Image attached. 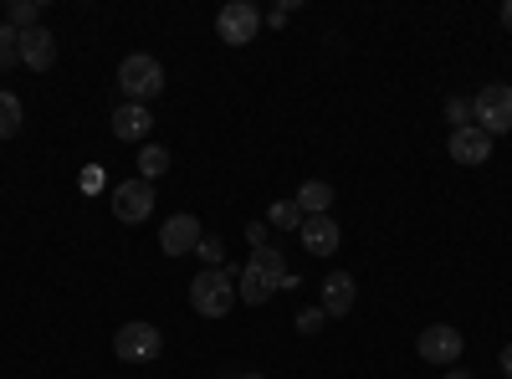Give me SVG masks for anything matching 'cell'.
<instances>
[{"label": "cell", "mask_w": 512, "mask_h": 379, "mask_svg": "<svg viewBox=\"0 0 512 379\" xmlns=\"http://www.w3.org/2000/svg\"><path fill=\"white\" fill-rule=\"evenodd\" d=\"M287 257H282V246H256L251 251V262L241 267V277H236V298L241 303H251V308H262V303H272L277 292L287 287Z\"/></svg>", "instance_id": "cell-1"}, {"label": "cell", "mask_w": 512, "mask_h": 379, "mask_svg": "<svg viewBox=\"0 0 512 379\" xmlns=\"http://www.w3.org/2000/svg\"><path fill=\"white\" fill-rule=\"evenodd\" d=\"M231 303H236V277H231V272L205 267V272L190 282V308H195L200 318H226Z\"/></svg>", "instance_id": "cell-2"}, {"label": "cell", "mask_w": 512, "mask_h": 379, "mask_svg": "<svg viewBox=\"0 0 512 379\" xmlns=\"http://www.w3.org/2000/svg\"><path fill=\"white\" fill-rule=\"evenodd\" d=\"M118 88H123V103H154L159 93H164V67L154 62V57H144V52H134V57H123V67H118Z\"/></svg>", "instance_id": "cell-3"}, {"label": "cell", "mask_w": 512, "mask_h": 379, "mask_svg": "<svg viewBox=\"0 0 512 379\" xmlns=\"http://www.w3.org/2000/svg\"><path fill=\"white\" fill-rule=\"evenodd\" d=\"M113 354H118L123 364H149V359L164 354V333H159L154 323H123V328L113 333Z\"/></svg>", "instance_id": "cell-4"}, {"label": "cell", "mask_w": 512, "mask_h": 379, "mask_svg": "<svg viewBox=\"0 0 512 379\" xmlns=\"http://www.w3.org/2000/svg\"><path fill=\"white\" fill-rule=\"evenodd\" d=\"M472 113H477V129H487L492 139L512 134V88L507 82H487V88L472 98Z\"/></svg>", "instance_id": "cell-5"}, {"label": "cell", "mask_w": 512, "mask_h": 379, "mask_svg": "<svg viewBox=\"0 0 512 379\" xmlns=\"http://www.w3.org/2000/svg\"><path fill=\"white\" fill-rule=\"evenodd\" d=\"M461 349H466L461 328H451V323H431V328H420V359H425V364L451 369V364H461Z\"/></svg>", "instance_id": "cell-6"}, {"label": "cell", "mask_w": 512, "mask_h": 379, "mask_svg": "<svg viewBox=\"0 0 512 379\" xmlns=\"http://www.w3.org/2000/svg\"><path fill=\"white\" fill-rule=\"evenodd\" d=\"M113 216H118L123 226L149 221V216H154V185H149V180H123V185H113Z\"/></svg>", "instance_id": "cell-7"}, {"label": "cell", "mask_w": 512, "mask_h": 379, "mask_svg": "<svg viewBox=\"0 0 512 379\" xmlns=\"http://www.w3.org/2000/svg\"><path fill=\"white\" fill-rule=\"evenodd\" d=\"M216 31H221L226 47H246V41H256V31H262V11L246 6V0H231L216 16Z\"/></svg>", "instance_id": "cell-8"}, {"label": "cell", "mask_w": 512, "mask_h": 379, "mask_svg": "<svg viewBox=\"0 0 512 379\" xmlns=\"http://www.w3.org/2000/svg\"><path fill=\"white\" fill-rule=\"evenodd\" d=\"M200 221L195 216H175V221H164V231H159V251L164 257H190V251L200 246Z\"/></svg>", "instance_id": "cell-9"}, {"label": "cell", "mask_w": 512, "mask_h": 379, "mask_svg": "<svg viewBox=\"0 0 512 379\" xmlns=\"http://www.w3.org/2000/svg\"><path fill=\"white\" fill-rule=\"evenodd\" d=\"M446 149H451L456 164H487V159H492V134L472 123V129H456Z\"/></svg>", "instance_id": "cell-10"}, {"label": "cell", "mask_w": 512, "mask_h": 379, "mask_svg": "<svg viewBox=\"0 0 512 379\" xmlns=\"http://www.w3.org/2000/svg\"><path fill=\"white\" fill-rule=\"evenodd\" d=\"M21 62H26L31 72H47V67L57 62V41H52V31H47V26L21 31Z\"/></svg>", "instance_id": "cell-11"}, {"label": "cell", "mask_w": 512, "mask_h": 379, "mask_svg": "<svg viewBox=\"0 0 512 379\" xmlns=\"http://www.w3.org/2000/svg\"><path fill=\"white\" fill-rule=\"evenodd\" d=\"M149 129H154V118H149L144 103H118V113H113V134H118L123 144L149 139Z\"/></svg>", "instance_id": "cell-12"}, {"label": "cell", "mask_w": 512, "mask_h": 379, "mask_svg": "<svg viewBox=\"0 0 512 379\" xmlns=\"http://www.w3.org/2000/svg\"><path fill=\"white\" fill-rule=\"evenodd\" d=\"M303 246L313 251V257H333L338 251V221L333 216H308L303 221Z\"/></svg>", "instance_id": "cell-13"}, {"label": "cell", "mask_w": 512, "mask_h": 379, "mask_svg": "<svg viewBox=\"0 0 512 379\" xmlns=\"http://www.w3.org/2000/svg\"><path fill=\"white\" fill-rule=\"evenodd\" d=\"M349 308H354V277H349V272L323 277V313H328V318H344Z\"/></svg>", "instance_id": "cell-14"}, {"label": "cell", "mask_w": 512, "mask_h": 379, "mask_svg": "<svg viewBox=\"0 0 512 379\" xmlns=\"http://www.w3.org/2000/svg\"><path fill=\"white\" fill-rule=\"evenodd\" d=\"M328 205H333V185L328 180H308L303 190H297V210H303V221L308 216H328Z\"/></svg>", "instance_id": "cell-15"}, {"label": "cell", "mask_w": 512, "mask_h": 379, "mask_svg": "<svg viewBox=\"0 0 512 379\" xmlns=\"http://www.w3.org/2000/svg\"><path fill=\"white\" fill-rule=\"evenodd\" d=\"M267 226H277V231H303V210H297V200H272Z\"/></svg>", "instance_id": "cell-16"}, {"label": "cell", "mask_w": 512, "mask_h": 379, "mask_svg": "<svg viewBox=\"0 0 512 379\" xmlns=\"http://www.w3.org/2000/svg\"><path fill=\"white\" fill-rule=\"evenodd\" d=\"M21 134V98L0 88V139H16Z\"/></svg>", "instance_id": "cell-17"}, {"label": "cell", "mask_w": 512, "mask_h": 379, "mask_svg": "<svg viewBox=\"0 0 512 379\" xmlns=\"http://www.w3.org/2000/svg\"><path fill=\"white\" fill-rule=\"evenodd\" d=\"M164 170H169V149L144 144V154H139V180H159Z\"/></svg>", "instance_id": "cell-18"}, {"label": "cell", "mask_w": 512, "mask_h": 379, "mask_svg": "<svg viewBox=\"0 0 512 379\" xmlns=\"http://www.w3.org/2000/svg\"><path fill=\"white\" fill-rule=\"evenodd\" d=\"M11 62H21V31L6 21V26H0V72H6Z\"/></svg>", "instance_id": "cell-19"}, {"label": "cell", "mask_w": 512, "mask_h": 379, "mask_svg": "<svg viewBox=\"0 0 512 379\" xmlns=\"http://www.w3.org/2000/svg\"><path fill=\"white\" fill-rule=\"evenodd\" d=\"M11 26L16 31H36L41 26V6H36V0H16V6H11Z\"/></svg>", "instance_id": "cell-20"}, {"label": "cell", "mask_w": 512, "mask_h": 379, "mask_svg": "<svg viewBox=\"0 0 512 379\" xmlns=\"http://www.w3.org/2000/svg\"><path fill=\"white\" fill-rule=\"evenodd\" d=\"M446 118H451V134H456V129H472V123H477V113H472V103H466V98H451V103H446Z\"/></svg>", "instance_id": "cell-21"}, {"label": "cell", "mask_w": 512, "mask_h": 379, "mask_svg": "<svg viewBox=\"0 0 512 379\" xmlns=\"http://www.w3.org/2000/svg\"><path fill=\"white\" fill-rule=\"evenodd\" d=\"M323 323H328V313H323V308H303V313H297V333H303V339L323 333Z\"/></svg>", "instance_id": "cell-22"}, {"label": "cell", "mask_w": 512, "mask_h": 379, "mask_svg": "<svg viewBox=\"0 0 512 379\" xmlns=\"http://www.w3.org/2000/svg\"><path fill=\"white\" fill-rule=\"evenodd\" d=\"M221 251H226V246H221V236H200V246H195V257H200L205 267H221Z\"/></svg>", "instance_id": "cell-23"}, {"label": "cell", "mask_w": 512, "mask_h": 379, "mask_svg": "<svg viewBox=\"0 0 512 379\" xmlns=\"http://www.w3.org/2000/svg\"><path fill=\"white\" fill-rule=\"evenodd\" d=\"M246 241H251V246H267V221H251V226H246Z\"/></svg>", "instance_id": "cell-24"}, {"label": "cell", "mask_w": 512, "mask_h": 379, "mask_svg": "<svg viewBox=\"0 0 512 379\" xmlns=\"http://www.w3.org/2000/svg\"><path fill=\"white\" fill-rule=\"evenodd\" d=\"M502 374H507V379H512V344H507V349H502Z\"/></svg>", "instance_id": "cell-25"}, {"label": "cell", "mask_w": 512, "mask_h": 379, "mask_svg": "<svg viewBox=\"0 0 512 379\" xmlns=\"http://www.w3.org/2000/svg\"><path fill=\"white\" fill-rule=\"evenodd\" d=\"M502 26L512 31V0H507V6H502Z\"/></svg>", "instance_id": "cell-26"}, {"label": "cell", "mask_w": 512, "mask_h": 379, "mask_svg": "<svg viewBox=\"0 0 512 379\" xmlns=\"http://www.w3.org/2000/svg\"><path fill=\"white\" fill-rule=\"evenodd\" d=\"M446 379H472V374H466V369H446Z\"/></svg>", "instance_id": "cell-27"}, {"label": "cell", "mask_w": 512, "mask_h": 379, "mask_svg": "<svg viewBox=\"0 0 512 379\" xmlns=\"http://www.w3.org/2000/svg\"><path fill=\"white\" fill-rule=\"evenodd\" d=\"M241 379H262V374H241Z\"/></svg>", "instance_id": "cell-28"}]
</instances>
